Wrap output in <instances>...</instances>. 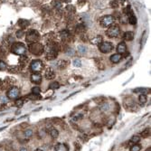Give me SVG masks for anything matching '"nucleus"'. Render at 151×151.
<instances>
[{"instance_id":"f257e3e1","label":"nucleus","mask_w":151,"mask_h":151,"mask_svg":"<svg viewBox=\"0 0 151 151\" xmlns=\"http://www.w3.org/2000/svg\"><path fill=\"white\" fill-rule=\"evenodd\" d=\"M59 51V45L56 43H49L46 46V59L47 60H54L57 57Z\"/></svg>"},{"instance_id":"f03ea898","label":"nucleus","mask_w":151,"mask_h":151,"mask_svg":"<svg viewBox=\"0 0 151 151\" xmlns=\"http://www.w3.org/2000/svg\"><path fill=\"white\" fill-rule=\"evenodd\" d=\"M11 52L17 55H25L26 53V47L25 45L22 43H14L12 44Z\"/></svg>"},{"instance_id":"7ed1b4c3","label":"nucleus","mask_w":151,"mask_h":151,"mask_svg":"<svg viewBox=\"0 0 151 151\" xmlns=\"http://www.w3.org/2000/svg\"><path fill=\"white\" fill-rule=\"evenodd\" d=\"M29 51L31 54L34 55H41L44 52V47L40 43H32L29 45Z\"/></svg>"},{"instance_id":"20e7f679","label":"nucleus","mask_w":151,"mask_h":151,"mask_svg":"<svg viewBox=\"0 0 151 151\" xmlns=\"http://www.w3.org/2000/svg\"><path fill=\"white\" fill-rule=\"evenodd\" d=\"M107 35L111 38H115L118 37L120 34V28L118 25H111L106 32Z\"/></svg>"},{"instance_id":"39448f33","label":"nucleus","mask_w":151,"mask_h":151,"mask_svg":"<svg viewBox=\"0 0 151 151\" xmlns=\"http://www.w3.org/2000/svg\"><path fill=\"white\" fill-rule=\"evenodd\" d=\"M114 16H104L100 18L99 24L102 27H110L114 23Z\"/></svg>"},{"instance_id":"423d86ee","label":"nucleus","mask_w":151,"mask_h":151,"mask_svg":"<svg viewBox=\"0 0 151 151\" xmlns=\"http://www.w3.org/2000/svg\"><path fill=\"white\" fill-rule=\"evenodd\" d=\"M39 39V33L36 30H30L26 34V41L28 43H36Z\"/></svg>"},{"instance_id":"0eeeda50","label":"nucleus","mask_w":151,"mask_h":151,"mask_svg":"<svg viewBox=\"0 0 151 151\" xmlns=\"http://www.w3.org/2000/svg\"><path fill=\"white\" fill-rule=\"evenodd\" d=\"M43 64L41 60H34V61H32L31 64H30V69H31L32 72H40V71L43 70Z\"/></svg>"},{"instance_id":"6e6552de","label":"nucleus","mask_w":151,"mask_h":151,"mask_svg":"<svg viewBox=\"0 0 151 151\" xmlns=\"http://www.w3.org/2000/svg\"><path fill=\"white\" fill-rule=\"evenodd\" d=\"M99 49L103 54H108V53L111 52V50L113 49V44L110 42H102L99 45Z\"/></svg>"},{"instance_id":"1a4fd4ad","label":"nucleus","mask_w":151,"mask_h":151,"mask_svg":"<svg viewBox=\"0 0 151 151\" xmlns=\"http://www.w3.org/2000/svg\"><path fill=\"white\" fill-rule=\"evenodd\" d=\"M20 94V90L17 87H12L10 90L7 91V97L9 99H16Z\"/></svg>"},{"instance_id":"9d476101","label":"nucleus","mask_w":151,"mask_h":151,"mask_svg":"<svg viewBox=\"0 0 151 151\" xmlns=\"http://www.w3.org/2000/svg\"><path fill=\"white\" fill-rule=\"evenodd\" d=\"M31 81L36 84H40L42 81V75L39 72H34L31 75Z\"/></svg>"},{"instance_id":"9b49d317","label":"nucleus","mask_w":151,"mask_h":151,"mask_svg":"<svg viewBox=\"0 0 151 151\" xmlns=\"http://www.w3.org/2000/svg\"><path fill=\"white\" fill-rule=\"evenodd\" d=\"M117 52L118 54H125L127 52V46H126V43L124 42H121L118 44L117 46Z\"/></svg>"},{"instance_id":"f8f14e48","label":"nucleus","mask_w":151,"mask_h":151,"mask_svg":"<svg viewBox=\"0 0 151 151\" xmlns=\"http://www.w3.org/2000/svg\"><path fill=\"white\" fill-rule=\"evenodd\" d=\"M54 77H55V72H54V71L53 70V69H51V68L47 69L46 72H45V78L47 80H53L54 79Z\"/></svg>"},{"instance_id":"ddd939ff","label":"nucleus","mask_w":151,"mask_h":151,"mask_svg":"<svg viewBox=\"0 0 151 151\" xmlns=\"http://www.w3.org/2000/svg\"><path fill=\"white\" fill-rule=\"evenodd\" d=\"M122 56L121 54H113V55H111V58H110V60H111V62H112L113 63H118L121 60Z\"/></svg>"},{"instance_id":"4468645a","label":"nucleus","mask_w":151,"mask_h":151,"mask_svg":"<svg viewBox=\"0 0 151 151\" xmlns=\"http://www.w3.org/2000/svg\"><path fill=\"white\" fill-rule=\"evenodd\" d=\"M55 151H69V148L65 144L59 143L55 146Z\"/></svg>"},{"instance_id":"2eb2a0df","label":"nucleus","mask_w":151,"mask_h":151,"mask_svg":"<svg viewBox=\"0 0 151 151\" xmlns=\"http://www.w3.org/2000/svg\"><path fill=\"white\" fill-rule=\"evenodd\" d=\"M129 17H128V20H129V23L130 25H136V23H137V19H136V16L133 15V12L129 10Z\"/></svg>"},{"instance_id":"dca6fc26","label":"nucleus","mask_w":151,"mask_h":151,"mask_svg":"<svg viewBox=\"0 0 151 151\" xmlns=\"http://www.w3.org/2000/svg\"><path fill=\"white\" fill-rule=\"evenodd\" d=\"M90 43H92V44H95V45H99L102 43V37L100 35L96 36V37H94L92 40L90 41Z\"/></svg>"},{"instance_id":"f3484780","label":"nucleus","mask_w":151,"mask_h":151,"mask_svg":"<svg viewBox=\"0 0 151 151\" xmlns=\"http://www.w3.org/2000/svg\"><path fill=\"white\" fill-rule=\"evenodd\" d=\"M124 39L126 41H132L134 39V33L131 31H128L125 33Z\"/></svg>"},{"instance_id":"a211bd4d","label":"nucleus","mask_w":151,"mask_h":151,"mask_svg":"<svg viewBox=\"0 0 151 151\" xmlns=\"http://www.w3.org/2000/svg\"><path fill=\"white\" fill-rule=\"evenodd\" d=\"M18 25L21 27V28H26L28 25H29V21L25 20V19H20L18 20Z\"/></svg>"},{"instance_id":"6ab92c4d","label":"nucleus","mask_w":151,"mask_h":151,"mask_svg":"<svg viewBox=\"0 0 151 151\" xmlns=\"http://www.w3.org/2000/svg\"><path fill=\"white\" fill-rule=\"evenodd\" d=\"M59 88H60V84H59V82H57V81H54L52 83H50L49 85L50 90H57V89Z\"/></svg>"},{"instance_id":"aec40b11","label":"nucleus","mask_w":151,"mask_h":151,"mask_svg":"<svg viewBox=\"0 0 151 151\" xmlns=\"http://www.w3.org/2000/svg\"><path fill=\"white\" fill-rule=\"evenodd\" d=\"M84 31H85V27H84V25H77V27H76L77 34H82V33H84Z\"/></svg>"},{"instance_id":"412c9836","label":"nucleus","mask_w":151,"mask_h":151,"mask_svg":"<svg viewBox=\"0 0 151 151\" xmlns=\"http://www.w3.org/2000/svg\"><path fill=\"white\" fill-rule=\"evenodd\" d=\"M50 135H51V137H52L53 138H58L59 132H58V130H57V129H53L52 130L50 131Z\"/></svg>"},{"instance_id":"4be33fe9","label":"nucleus","mask_w":151,"mask_h":151,"mask_svg":"<svg viewBox=\"0 0 151 151\" xmlns=\"http://www.w3.org/2000/svg\"><path fill=\"white\" fill-rule=\"evenodd\" d=\"M27 60H28V58H27L26 55H21L20 56V63L22 64V65H25L27 63Z\"/></svg>"},{"instance_id":"5701e85b","label":"nucleus","mask_w":151,"mask_h":151,"mask_svg":"<svg viewBox=\"0 0 151 151\" xmlns=\"http://www.w3.org/2000/svg\"><path fill=\"white\" fill-rule=\"evenodd\" d=\"M32 93L34 95H36V96H38L39 94L41 93V89L39 88V87H34V88L32 89Z\"/></svg>"},{"instance_id":"b1692460","label":"nucleus","mask_w":151,"mask_h":151,"mask_svg":"<svg viewBox=\"0 0 151 151\" xmlns=\"http://www.w3.org/2000/svg\"><path fill=\"white\" fill-rule=\"evenodd\" d=\"M67 65H68L67 61H60L58 63V67L60 68V69H64Z\"/></svg>"},{"instance_id":"393cba45","label":"nucleus","mask_w":151,"mask_h":151,"mask_svg":"<svg viewBox=\"0 0 151 151\" xmlns=\"http://www.w3.org/2000/svg\"><path fill=\"white\" fill-rule=\"evenodd\" d=\"M141 136H142V138H147L150 136V129H146L144 131L141 132Z\"/></svg>"},{"instance_id":"a878e982","label":"nucleus","mask_w":151,"mask_h":151,"mask_svg":"<svg viewBox=\"0 0 151 151\" xmlns=\"http://www.w3.org/2000/svg\"><path fill=\"white\" fill-rule=\"evenodd\" d=\"M147 96L145 94H140L139 95V102L141 104H145L147 102Z\"/></svg>"},{"instance_id":"bb28decb","label":"nucleus","mask_w":151,"mask_h":151,"mask_svg":"<svg viewBox=\"0 0 151 151\" xmlns=\"http://www.w3.org/2000/svg\"><path fill=\"white\" fill-rule=\"evenodd\" d=\"M131 142L134 143V144H138V143H139L140 141V137L139 136H133L132 138H131Z\"/></svg>"},{"instance_id":"cd10ccee","label":"nucleus","mask_w":151,"mask_h":151,"mask_svg":"<svg viewBox=\"0 0 151 151\" xmlns=\"http://www.w3.org/2000/svg\"><path fill=\"white\" fill-rule=\"evenodd\" d=\"M24 134H25V137H26V138H31L33 134H34V132H33L32 129H26Z\"/></svg>"},{"instance_id":"c85d7f7f","label":"nucleus","mask_w":151,"mask_h":151,"mask_svg":"<svg viewBox=\"0 0 151 151\" xmlns=\"http://www.w3.org/2000/svg\"><path fill=\"white\" fill-rule=\"evenodd\" d=\"M141 149V146L138 144H135L134 146H132L130 148V151H140Z\"/></svg>"},{"instance_id":"c756f323","label":"nucleus","mask_w":151,"mask_h":151,"mask_svg":"<svg viewBox=\"0 0 151 151\" xmlns=\"http://www.w3.org/2000/svg\"><path fill=\"white\" fill-rule=\"evenodd\" d=\"M15 104H16V106H17V107L23 106V104H24V99H16V102H15Z\"/></svg>"},{"instance_id":"7c9ffc66","label":"nucleus","mask_w":151,"mask_h":151,"mask_svg":"<svg viewBox=\"0 0 151 151\" xmlns=\"http://www.w3.org/2000/svg\"><path fill=\"white\" fill-rule=\"evenodd\" d=\"M78 51H79L80 54H84L86 52H87V49H86V47H84V46H81V45H80L79 47H78Z\"/></svg>"},{"instance_id":"2f4dec72","label":"nucleus","mask_w":151,"mask_h":151,"mask_svg":"<svg viewBox=\"0 0 151 151\" xmlns=\"http://www.w3.org/2000/svg\"><path fill=\"white\" fill-rule=\"evenodd\" d=\"M119 2H118L117 0H113V1H111V7H112V8H117V7H119Z\"/></svg>"},{"instance_id":"473e14b6","label":"nucleus","mask_w":151,"mask_h":151,"mask_svg":"<svg viewBox=\"0 0 151 151\" xmlns=\"http://www.w3.org/2000/svg\"><path fill=\"white\" fill-rule=\"evenodd\" d=\"M7 63L4 61H0V71H5L7 69Z\"/></svg>"},{"instance_id":"72a5a7b5","label":"nucleus","mask_w":151,"mask_h":151,"mask_svg":"<svg viewBox=\"0 0 151 151\" xmlns=\"http://www.w3.org/2000/svg\"><path fill=\"white\" fill-rule=\"evenodd\" d=\"M147 90L148 89H146V88H138L134 90V92H147Z\"/></svg>"},{"instance_id":"f704fd0d","label":"nucleus","mask_w":151,"mask_h":151,"mask_svg":"<svg viewBox=\"0 0 151 151\" xmlns=\"http://www.w3.org/2000/svg\"><path fill=\"white\" fill-rule=\"evenodd\" d=\"M24 35H25V33H24L23 30H18V31L16 32V36H17V38H22Z\"/></svg>"},{"instance_id":"c9c22d12","label":"nucleus","mask_w":151,"mask_h":151,"mask_svg":"<svg viewBox=\"0 0 151 151\" xmlns=\"http://www.w3.org/2000/svg\"><path fill=\"white\" fill-rule=\"evenodd\" d=\"M73 65H74L75 67H80V66L81 65V61H80L79 59H74V61H73Z\"/></svg>"},{"instance_id":"e433bc0d","label":"nucleus","mask_w":151,"mask_h":151,"mask_svg":"<svg viewBox=\"0 0 151 151\" xmlns=\"http://www.w3.org/2000/svg\"><path fill=\"white\" fill-rule=\"evenodd\" d=\"M66 9H67V10H68V11H69V12H74L75 11V7H72V6H71V5H70V6H67V7H66Z\"/></svg>"},{"instance_id":"4c0bfd02","label":"nucleus","mask_w":151,"mask_h":151,"mask_svg":"<svg viewBox=\"0 0 151 151\" xmlns=\"http://www.w3.org/2000/svg\"><path fill=\"white\" fill-rule=\"evenodd\" d=\"M81 117H82V116H81V115L76 116V117H75L74 119H73V120H78V119H79V118H81Z\"/></svg>"},{"instance_id":"58836bf2","label":"nucleus","mask_w":151,"mask_h":151,"mask_svg":"<svg viewBox=\"0 0 151 151\" xmlns=\"http://www.w3.org/2000/svg\"><path fill=\"white\" fill-rule=\"evenodd\" d=\"M20 151H27V149L25 148V147H22V148L20 149Z\"/></svg>"},{"instance_id":"ea45409f","label":"nucleus","mask_w":151,"mask_h":151,"mask_svg":"<svg viewBox=\"0 0 151 151\" xmlns=\"http://www.w3.org/2000/svg\"><path fill=\"white\" fill-rule=\"evenodd\" d=\"M120 3H122V4L126 2V0H120Z\"/></svg>"},{"instance_id":"a19ab883","label":"nucleus","mask_w":151,"mask_h":151,"mask_svg":"<svg viewBox=\"0 0 151 151\" xmlns=\"http://www.w3.org/2000/svg\"><path fill=\"white\" fill-rule=\"evenodd\" d=\"M35 151H43V150H42V149H41V148H38V149H36Z\"/></svg>"},{"instance_id":"79ce46f5","label":"nucleus","mask_w":151,"mask_h":151,"mask_svg":"<svg viewBox=\"0 0 151 151\" xmlns=\"http://www.w3.org/2000/svg\"><path fill=\"white\" fill-rule=\"evenodd\" d=\"M146 151H151V147H148V148H147Z\"/></svg>"},{"instance_id":"37998d69","label":"nucleus","mask_w":151,"mask_h":151,"mask_svg":"<svg viewBox=\"0 0 151 151\" xmlns=\"http://www.w3.org/2000/svg\"><path fill=\"white\" fill-rule=\"evenodd\" d=\"M64 1H65L66 3H69V2H70V1H71V0H64Z\"/></svg>"}]
</instances>
